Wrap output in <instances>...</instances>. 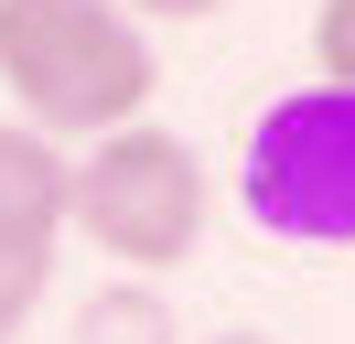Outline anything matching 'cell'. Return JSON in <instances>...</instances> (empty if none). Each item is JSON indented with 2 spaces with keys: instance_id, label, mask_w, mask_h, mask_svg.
Returning <instances> with one entry per match:
<instances>
[{
  "instance_id": "obj_1",
  "label": "cell",
  "mask_w": 355,
  "mask_h": 344,
  "mask_svg": "<svg viewBox=\"0 0 355 344\" xmlns=\"http://www.w3.org/2000/svg\"><path fill=\"white\" fill-rule=\"evenodd\" d=\"M0 86L44 140H108L151 119L162 64L119 0H0Z\"/></svg>"
},
{
  "instance_id": "obj_2",
  "label": "cell",
  "mask_w": 355,
  "mask_h": 344,
  "mask_svg": "<svg viewBox=\"0 0 355 344\" xmlns=\"http://www.w3.org/2000/svg\"><path fill=\"white\" fill-rule=\"evenodd\" d=\"M65 215L130 280H173L183 258L205 248V226H216V172H205V150L183 140V129L130 119V129H108V140H87Z\"/></svg>"
},
{
  "instance_id": "obj_3",
  "label": "cell",
  "mask_w": 355,
  "mask_h": 344,
  "mask_svg": "<svg viewBox=\"0 0 355 344\" xmlns=\"http://www.w3.org/2000/svg\"><path fill=\"white\" fill-rule=\"evenodd\" d=\"M237 205L280 248H355V86H291L248 119Z\"/></svg>"
},
{
  "instance_id": "obj_4",
  "label": "cell",
  "mask_w": 355,
  "mask_h": 344,
  "mask_svg": "<svg viewBox=\"0 0 355 344\" xmlns=\"http://www.w3.org/2000/svg\"><path fill=\"white\" fill-rule=\"evenodd\" d=\"M65 194H76L65 140H44L33 119H0V248H54Z\"/></svg>"
},
{
  "instance_id": "obj_5",
  "label": "cell",
  "mask_w": 355,
  "mask_h": 344,
  "mask_svg": "<svg viewBox=\"0 0 355 344\" xmlns=\"http://www.w3.org/2000/svg\"><path fill=\"white\" fill-rule=\"evenodd\" d=\"M65 344H183V322H173V301H162L151 280H108V291L76 301Z\"/></svg>"
},
{
  "instance_id": "obj_6",
  "label": "cell",
  "mask_w": 355,
  "mask_h": 344,
  "mask_svg": "<svg viewBox=\"0 0 355 344\" xmlns=\"http://www.w3.org/2000/svg\"><path fill=\"white\" fill-rule=\"evenodd\" d=\"M54 291V248H0V344H22Z\"/></svg>"
},
{
  "instance_id": "obj_7",
  "label": "cell",
  "mask_w": 355,
  "mask_h": 344,
  "mask_svg": "<svg viewBox=\"0 0 355 344\" xmlns=\"http://www.w3.org/2000/svg\"><path fill=\"white\" fill-rule=\"evenodd\" d=\"M312 64H323L334 86H355V0H323V11H312Z\"/></svg>"
},
{
  "instance_id": "obj_8",
  "label": "cell",
  "mask_w": 355,
  "mask_h": 344,
  "mask_svg": "<svg viewBox=\"0 0 355 344\" xmlns=\"http://www.w3.org/2000/svg\"><path fill=\"white\" fill-rule=\"evenodd\" d=\"M119 11H130V22H216L226 0H119Z\"/></svg>"
},
{
  "instance_id": "obj_9",
  "label": "cell",
  "mask_w": 355,
  "mask_h": 344,
  "mask_svg": "<svg viewBox=\"0 0 355 344\" xmlns=\"http://www.w3.org/2000/svg\"><path fill=\"white\" fill-rule=\"evenodd\" d=\"M205 344H280V334H248V322H226V334H205Z\"/></svg>"
}]
</instances>
